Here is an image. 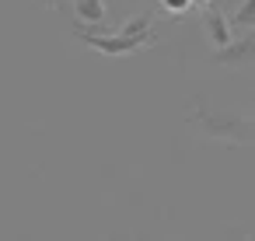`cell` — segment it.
<instances>
[{
  "instance_id": "52a82bcc",
  "label": "cell",
  "mask_w": 255,
  "mask_h": 241,
  "mask_svg": "<svg viewBox=\"0 0 255 241\" xmlns=\"http://www.w3.org/2000/svg\"><path fill=\"white\" fill-rule=\"evenodd\" d=\"M161 7H164V11H171V14H182V11H189V7H192V0H161Z\"/></svg>"
},
{
  "instance_id": "5b68a950",
  "label": "cell",
  "mask_w": 255,
  "mask_h": 241,
  "mask_svg": "<svg viewBox=\"0 0 255 241\" xmlns=\"http://www.w3.org/2000/svg\"><path fill=\"white\" fill-rule=\"evenodd\" d=\"M74 14L81 25H102L109 18V7L105 0H74Z\"/></svg>"
},
{
  "instance_id": "8992f818",
  "label": "cell",
  "mask_w": 255,
  "mask_h": 241,
  "mask_svg": "<svg viewBox=\"0 0 255 241\" xmlns=\"http://www.w3.org/2000/svg\"><path fill=\"white\" fill-rule=\"evenodd\" d=\"M231 28H234V32L255 28V0H241V4H238V11L231 14Z\"/></svg>"
},
{
  "instance_id": "6da1fadb",
  "label": "cell",
  "mask_w": 255,
  "mask_h": 241,
  "mask_svg": "<svg viewBox=\"0 0 255 241\" xmlns=\"http://www.w3.org/2000/svg\"><path fill=\"white\" fill-rule=\"evenodd\" d=\"M70 32H74L84 46H91L95 53H102V56H109V60H119V56H133V53L154 46V14L129 18L119 32H109V35H105V32H91V28L81 25V21H74Z\"/></svg>"
},
{
  "instance_id": "3957f363",
  "label": "cell",
  "mask_w": 255,
  "mask_h": 241,
  "mask_svg": "<svg viewBox=\"0 0 255 241\" xmlns=\"http://www.w3.org/2000/svg\"><path fill=\"white\" fill-rule=\"evenodd\" d=\"M210 63H220V67H227V70H238V67H255V28L238 32L227 46L213 49V53H210Z\"/></svg>"
},
{
  "instance_id": "9c48e42d",
  "label": "cell",
  "mask_w": 255,
  "mask_h": 241,
  "mask_svg": "<svg viewBox=\"0 0 255 241\" xmlns=\"http://www.w3.org/2000/svg\"><path fill=\"white\" fill-rule=\"evenodd\" d=\"M248 112H252V119H255V98H252V109H248Z\"/></svg>"
},
{
  "instance_id": "ba28073f",
  "label": "cell",
  "mask_w": 255,
  "mask_h": 241,
  "mask_svg": "<svg viewBox=\"0 0 255 241\" xmlns=\"http://www.w3.org/2000/svg\"><path fill=\"white\" fill-rule=\"evenodd\" d=\"M210 4V0H192V7H206Z\"/></svg>"
},
{
  "instance_id": "7a4b0ae2",
  "label": "cell",
  "mask_w": 255,
  "mask_h": 241,
  "mask_svg": "<svg viewBox=\"0 0 255 241\" xmlns=\"http://www.w3.org/2000/svg\"><path fill=\"white\" fill-rule=\"evenodd\" d=\"M189 126H196L206 140L217 143H255V119H245L227 109H213L206 102H192L185 109Z\"/></svg>"
},
{
  "instance_id": "277c9868",
  "label": "cell",
  "mask_w": 255,
  "mask_h": 241,
  "mask_svg": "<svg viewBox=\"0 0 255 241\" xmlns=\"http://www.w3.org/2000/svg\"><path fill=\"white\" fill-rule=\"evenodd\" d=\"M203 32H206V39H210V46H213V49H220V46H227V42L234 39L231 21H227L213 4H206V11H203Z\"/></svg>"
}]
</instances>
